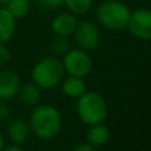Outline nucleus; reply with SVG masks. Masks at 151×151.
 Returning <instances> with one entry per match:
<instances>
[{"instance_id":"obj_22","label":"nucleus","mask_w":151,"mask_h":151,"mask_svg":"<svg viewBox=\"0 0 151 151\" xmlns=\"http://www.w3.org/2000/svg\"><path fill=\"white\" fill-rule=\"evenodd\" d=\"M0 151H25L21 146H17V145H11V146H7V147H3Z\"/></svg>"},{"instance_id":"obj_19","label":"nucleus","mask_w":151,"mask_h":151,"mask_svg":"<svg viewBox=\"0 0 151 151\" xmlns=\"http://www.w3.org/2000/svg\"><path fill=\"white\" fill-rule=\"evenodd\" d=\"M37 1L44 9H57L64 5V0H37Z\"/></svg>"},{"instance_id":"obj_15","label":"nucleus","mask_w":151,"mask_h":151,"mask_svg":"<svg viewBox=\"0 0 151 151\" xmlns=\"http://www.w3.org/2000/svg\"><path fill=\"white\" fill-rule=\"evenodd\" d=\"M5 8L12 13V16L16 20L23 19L31 11V0H9Z\"/></svg>"},{"instance_id":"obj_20","label":"nucleus","mask_w":151,"mask_h":151,"mask_svg":"<svg viewBox=\"0 0 151 151\" xmlns=\"http://www.w3.org/2000/svg\"><path fill=\"white\" fill-rule=\"evenodd\" d=\"M11 117V107L7 104V101L0 99V123L8 121V118Z\"/></svg>"},{"instance_id":"obj_21","label":"nucleus","mask_w":151,"mask_h":151,"mask_svg":"<svg viewBox=\"0 0 151 151\" xmlns=\"http://www.w3.org/2000/svg\"><path fill=\"white\" fill-rule=\"evenodd\" d=\"M73 151H96V147L89 145L88 142H83V143H78L73 149Z\"/></svg>"},{"instance_id":"obj_14","label":"nucleus","mask_w":151,"mask_h":151,"mask_svg":"<svg viewBox=\"0 0 151 151\" xmlns=\"http://www.w3.org/2000/svg\"><path fill=\"white\" fill-rule=\"evenodd\" d=\"M17 96L23 105L33 107L40 104V99H41V89L35 82H28V83H24V85H20Z\"/></svg>"},{"instance_id":"obj_12","label":"nucleus","mask_w":151,"mask_h":151,"mask_svg":"<svg viewBox=\"0 0 151 151\" xmlns=\"http://www.w3.org/2000/svg\"><path fill=\"white\" fill-rule=\"evenodd\" d=\"M16 31V19L5 7H0V42L11 41Z\"/></svg>"},{"instance_id":"obj_23","label":"nucleus","mask_w":151,"mask_h":151,"mask_svg":"<svg viewBox=\"0 0 151 151\" xmlns=\"http://www.w3.org/2000/svg\"><path fill=\"white\" fill-rule=\"evenodd\" d=\"M4 143H5V141H4V135H3V133L0 131V150L4 147Z\"/></svg>"},{"instance_id":"obj_11","label":"nucleus","mask_w":151,"mask_h":151,"mask_svg":"<svg viewBox=\"0 0 151 151\" xmlns=\"http://www.w3.org/2000/svg\"><path fill=\"white\" fill-rule=\"evenodd\" d=\"M110 129L104 122L90 125L86 131V142L93 147H104L110 141Z\"/></svg>"},{"instance_id":"obj_24","label":"nucleus","mask_w":151,"mask_h":151,"mask_svg":"<svg viewBox=\"0 0 151 151\" xmlns=\"http://www.w3.org/2000/svg\"><path fill=\"white\" fill-rule=\"evenodd\" d=\"M8 1H9V0H0V7H5V5L8 4Z\"/></svg>"},{"instance_id":"obj_16","label":"nucleus","mask_w":151,"mask_h":151,"mask_svg":"<svg viewBox=\"0 0 151 151\" xmlns=\"http://www.w3.org/2000/svg\"><path fill=\"white\" fill-rule=\"evenodd\" d=\"M93 0H64V5L76 16L85 15L90 11Z\"/></svg>"},{"instance_id":"obj_6","label":"nucleus","mask_w":151,"mask_h":151,"mask_svg":"<svg viewBox=\"0 0 151 151\" xmlns=\"http://www.w3.org/2000/svg\"><path fill=\"white\" fill-rule=\"evenodd\" d=\"M73 36L77 47L86 52L94 50L101 41V32L98 25L90 20L78 21Z\"/></svg>"},{"instance_id":"obj_10","label":"nucleus","mask_w":151,"mask_h":151,"mask_svg":"<svg viewBox=\"0 0 151 151\" xmlns=\"http://www.w3.org/2000/svg\"><path fill=\"white\" fill-rule=\"evenodd\" d=\"M31 134L32 130L31 126H29V122L24 118H16V119L11 121L8 123L7 135L13 145H17V146L24 145L29 139Z\"/></svg>"},{"instance_id":"obj_4","label":"nucleus","mask_w":151,"mask_h":151,"mask_svg":"<svg viewBox=\"0 0 151 151\" xmlns=\"http://www.w3.org/2000/svg\"><path fill=\"white\" fill-rule=\"evenodd\" d=\"M65 69L63 61L56 56L44 57L33 66L32 69V82H35L40 89L56 88L64 80Z\"/></svg>"},{"instance_id":"obj_2","label":"nucleus","mask_w":151,"mask_h":151,"mask_svg":"<svg viewBox=\"0 0 151 151\" xmlns=\"http://www.w3.org/2000/svg\"><path fill=\"white\" fill-rule=\"evenodd\" d=\"M130 15V7L121 0H105L96 9V19L98 24L109 31L125 29Z\"/></svg>"},{"instance_id":"obj_3","label":"nucleus","mask_w":151,"mask_h":151,"mask_svg":"<svg viewBox=\"0 0 151 151\" xmlns=\"http://www.w3.org/2000/svg\"><path fill=\"white\" fill-rule=\"evenodd\" d=\"M76 110L80 119L86 125L101 123L107 117V105L105 98L97 91L86 90L76 102Z\"/></svg>"},{"instance_id":"obj_13","label":"nucleus","mask_w":151,"mask_h":151,"mask_svg":"<svg viewBox=\"0 0 151 151\" xmlns=\"http://www.w3.org/2000/svg\"><path fill=\"white\" fill-rule=\"evenodd\" d=\"M86 89V82L83 78L76 77V76H68L61 81V91L68 98H76L77 99L80 96H82Z\"/></svg>"},{"instance_id":"obj_1","label":"nucleus","mask_w":151,"mask_h":151,"mask_svg":"<svg viewBox=\"0 0 151 151\" xmlns=\"http://www.w3.org/2000/svg\"><path fill=\"white\" fill-rule=\"evenodd\" d=\"M28 122L32 134L42 141H49L60 134L63 129V115L53 105L39 104L33 106Z\"/></svg>"},{"instance_id":"obj_5","label":"nucleus","mask_w":151,"mask_h":151,"mask_svg":"<svg viewBox=\"0 0 151 151\" xmlns=\"http://www.w3.org/2000/svg\"><path fill=\"white\" fill-rule=\"evenodd\" d=\"M63 65L65 73H68L69 76L85 78L86 76L91 73L93 60L86 50L81 48H74V49H69L63 56Z\"/></svg>"},{"instance_id":"obj_7","label":"nucleus","mask_w":151,"mask_h":151,"mask_svg":"<svg viewBox=\"0 0 151 151\" xmlns=\"http://www.w3.org/2000/svg\"><path fill=\"white\" fill-rule=\"evenodd\" d=\"M126 28L138 40L150 41L151 40V11L146 8H138L131 11L130 19Z\"/></svg>"},{"instance_id":"obj_17","label":"nucleus","mask_w":151,"mask_h":151,"mask_svg":"<svg viewBox=\"0 0 151 151\" xmlns=\"http://www.w3.org/2000/svg\"><path fill=\"white\" fill-rule=\"evenodd\" d=\"M50 50H52V53L56 57L65 55L69 50V42H68V40H66V37H63V36L55 37V40H53L52 44H50Z\"/></svg>"},{"instance_id":"obj_18","label":"nucleus","mask_w":151,"mask_h":151,"mask_svg":"<svg viewBox=\"0 0 151 151\" xmlns=\"http://www.w3.org/2000/svg\"><path fill=\"white\" fill-rule=\"evenodd\" d=\"M11 61V50L7 48V45L0 42V68H4Z\"/></svg>"},{"instance_id":"obj_8","label":"nucleus","mask_w":151,"mask_h":151,"mask_svg":"<svg viewBox=\"0 0 151 151\" xmlns=\"http://www.w3.org/2000/svg\"><path fill=\"white\" fill-rule=\"evenodd\" d=\"M20 85V77L15 70H11V69L0 70V99L8 101L16 97Z\"/></svg>"},{"instance_id":"obj_9","label":"nucleus","mask_w":151,"mask_h":151,"mask_svg":"<svg viewBox=\"0 0 151 151\" xmlns=\"http://www.w3.org/2000/svg\"><path fill=\"white\" fill-rule=\"evenodd\" d=\"M77 24V16L70 12H63L53 17L50 27H52V31L56 36L69 37L74 33Z\"/></svg>"}]
</instances>
